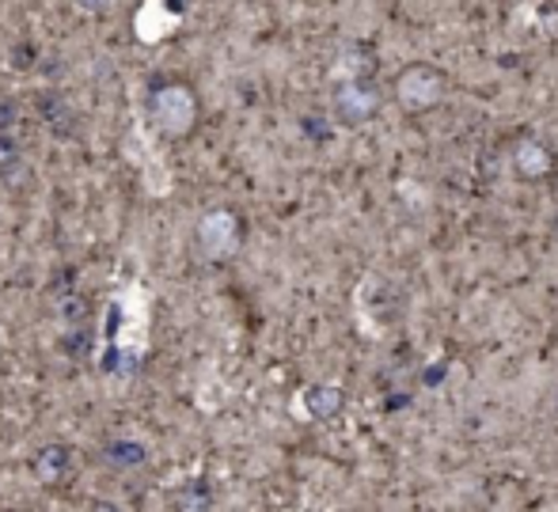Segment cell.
<instances>
[{"label": "cell", "mask_w": 558, "mask_h": 512, "mask_svg": "<svg viewBox=\"0 0 558 512\" xmlns=\"http://www.w3.org/2000/svg\"><path fill=\"white\" fill-rule=\"evenodd\" d=\"M445 92H448V81L441 69H434V65L403 69V73L396 76V84H391V96H396L399 110H407V114H429L434 107H441Z\"/></svg>", "instance_id": "obj_1"}, {"label": "cell", "mask_w": 558, "mask_h": 512, "mask_svg": "<svg viewBox=\"0 0 558 512\" xmlns=\"http://www.w3.org/2000/svg\"><path fill=\"white\" fill-rule=\"evenodd\" d=\"M15 122H20V107H15V99H0V133H12Z\"/></svg>", "instance_id": "obj_12"}, {"label": "cell", "mask_w": 558, "mask_h": 512, "mask_svg": "<svg viewBox=\"0 0 558 512\" xmlns=\"http://www.w3.org/2000/svg\"><path fill=\"white\" fill-rule=\"evenodd\" d=\"M380 110V88L368 76H350L335 92V114L345 125H365Z\"/></svg>", "instance_id": "obj_3"}, {"label": "cell", "mask_w": 558, "mask_h": 512, "mask_svg": "<svg viewBox=\"0 0 558 512\" xmlns=\"http://www.w3.org/2000/svg\"><path fill=\"white\" fill-rule=\"evenodd\" d=\"M43 118L50 122V130L58 125L61 133H69V125H73V114H69V107L61 96H43Z\"/></svg>", "instance_id": "obj_11"}, {"label": "cell", "mask_w": 558, "mask_h": 512, "mask_svg": "<svg viewBox=\"0 0 558 512\" xmlns=\"http://www.w3.org/2000/svg\"><path fill=\"white\" fill-rule=\"evenodd\" d=\"M104 460L111 463V467H118V471H133V467H141V463L148 460V452H145V444H137V440L118 437V440H111V444L104 448Z\"/></svg>", "instance_id": "obj_9"}, {"label": "cell", "mask_w": 558, "mask_h": 512, "mask_svg": "<svg viewBox=\"0 0 558 512\" xmlns=\"http://www.w3.org/2000/svg\"><path fill=\"white\" fill-rule=\"evenodd\" d=\"M513 168L524 183H544L555 171V153L539 137H521L513 145Z\"/></svg>", "instance_id": "obj_5"}, {"label": "cell", "mask_w": 558, "mask_h": 512, "mask_svg": "<svg viewBox=\"0 0 558 512\" xmlns=\"http://www.w3.org/2000/svg\"><path fill=\"white\" fill-rule=\"evenodd\" d=\"M240 217L228 209H214L202 217L198 224V243H202V255L206 258H232L240 251Z\"/></svg>", "instance_id": "obj_4"}, {"label": "cell", "mask_w": 558, "mask_h": 512, "mask_svg": "<svg viewBox=\"0 0 558 512\" xmlns=\"http://www.w3.org/2000/svg\"><path fill=\"white\" fill-rule=\"evenodd\" d=\"M342 406H345V395L335 383H316V388L304 391V410H308L316 422H331V417L342 414Z\"/></svg>", "instance_id": "obj_6"}, {"label": "cell", "mask_w": 558, "mask_h": 512, "mask_svg": "<svg viewBox=\"0 0 558 512\" xmlns=\"http://www.w3.org/2000/svg\"><path fill=\"white\" fill-rule=\"evenodd\" d=\"M0 179L8 186H20V179H27V168H23V148L12 133H0Z\"/></svg>", "instance_id": "obj_8"}, {"label": "cell", "mask_w": 558, "mask_h": 512, "mask_svg": "<svg viewBox=\"0 0 558 512\" xmlns=\"http://www.w3.org/2000/svg\"><path fill=\"white\" fill-rule=\"evenodd\" d=\"M555 240H558V220H555Z\"/></svg>", "instance_id": "obj_14"}, {"label": "cell", "mask_w": 558, "mask_h": 512, "mask_svg": "<svg viewBox=\"0 0 558 512\" xmlns=\"http://www.w3.org/2000/svg\"><path fill=\"white\" fill-rule=\"evenodd\" d=\"M148 114H153L156 130L168 133V137H186L198 122V102H194V92L183 88V84H163V88L153 92L148 99Z\"/></svg>", "instance_id": "obj_2"}, {"label": "cell", "mask_w": 558, "mask_h": 512, "mask_svg": "<svg viewBox=\"0 0 558 512\" xmlns=\"http://www.w3.org/2000/svg\"><path fill=\"white\" fill-rule=\"evenodd\" d=\"M69 463H73V452H69L65 444H50L38 452L35 475L43 478V483H61V478L69 475Z\"/></svg>", "instance_id": "obj_7"}, {"label": "cell", "mask_w": 558, "mask_h": 512, "mask_svg": "<svg viewBox=\"0 0 558 512\" xmlns=\"http://www.w3.org/2000/svg\"><path fill=\"white\" fill-rule=\"evenodd\" d=\"M111 0H81V8H88V12H99V8H107Z\"/></svg>", "instance_id": "obj_13"}, {"label": "cell", "mask_w": 558, "mask_h": 512, "mask_svg": "<svg viewBox=\"0 0 558 512\" xmlns=\"http://www.w3.org/2000/svg\"><path fill=\"white\" fill-rule=\"evenodd\" d=\"M368 65H373V58H368L361 46H350V50L338 58V76H342V81H350V76H365Z\"/></svg>", "instance_id": "obj_10"}]
</instances>
